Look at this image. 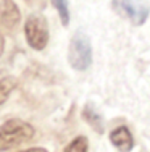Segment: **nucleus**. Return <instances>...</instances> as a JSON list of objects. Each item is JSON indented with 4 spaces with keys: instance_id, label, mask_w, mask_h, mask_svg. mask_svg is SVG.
Segmentation results:
<instances>
[{
    "instance_id": "0eeeda50",
    "label": "nucleus",
    "mask_w": 150,
    "mask_h": 152,
    "mask_svg": "<svg viewBox=\"0 0 150 152\" xmlns=\"http://www.w3.org/2000/svg\"><path fill=\"white\" fill-rule=\"evenodd\" d=\"M16 81L13 79V76H10L7 71H0V104H3L12 91L15 89Z\"/></svg>"
},
{
    "instance_id": "423d86ee",
    "label": "nucleus",
    "mask_w": 150,
    "mask_h": 152,
    "mask_svg": "<svg viewBox=\"0 0 150 152\" xmlns=\"http://www.w3.org/2000/svg\"><path fill=\"white\" fill-rule=\"evenodd\" d=\"M110 141L112 144L120 149L121 152H129L133 151L134 147V139H133V134L131 131L126 128V126H118L116 129H113L112 134H110Z\"/></svg>"
},
{
    "instance_id": "6e6552de",
    "label": "nucleus",
    "mask_w": 150,
    "mask_h": 152,
    "mask_svg": "<svg viewBox=\"0 0 150 152\" xmlns=\"http://www.w3.org/2000/svg\"><path fill=\"white\" fill-rule=\"evenodd\" d=\"M83 117H84V120L87 121L97 133H103V120H102V117H100V115H99L91 105L84 107Z\"/></svg>"
},
{
    "instance_id": "20e7f679",
    "label": "nucleus",
    "mask_w": 150,
    "mask_h": 152,
    "mask_svg": "<svg viewBox=\"0 0 150 152\" xmlns=\"http://www.w3.org/2000/svg\"><path fill=\"white\" fill-rule=\"evenodd\" d=\"M24 34L28 44L34 50H42L49 44V26L45 18L41 15H31L24 24Z\"/></svg>"
},
{
    "instance_id": "9d476101",
    "label": "nucleus",
    "mask_w": 150,
    "mask_h": 152,
    "mask_svg": "<svg viewBox=\"0 0 150 152\" xmlns=\"http://www.w3.org/2000/svg\"><path fill=\"white\" fill-rule=\"evenodd\" d=\"M65 152H87V137L78 136L71 144H68Z\"/></svg>"
},
{
    "instance_id": "f8f14e48",
    "label": "nucleus",
    "mask_w": 150,
    "mask_h": 152,
    "mask_svg": "<svg viewBox=\"0 0 150 152\" xmlns=\"http://www.w3.org/2000/svg\"><path fill=\"white\" fill-rule=\"evenodd\" d=\"M3 44H5V41H3V36L0 34V55L3 53Z\"/></svg>"
},
{
    "instance_id": "39448f33",
    "label": "nucleus",
    "mask_w": 150,
    "mask_h": 152,
    "mask_svg": "<svg viewBox=\"0 0 150 152\" xmlns=\"http://www.w3.org/2000/svg\"><path fill=\"white\" fill-rule=\"evenodd\" d=\"M21 13L13 0H3L0 3V21L7 29H12L20 23Z\"/></svg>"
},
{
    "instance_id": "7ed1b4c3",
    "label": "nucleus",
    "mask_w": 150,
    "mask_h": 152,
    "mask_svg": "<svg viewBox=\"0 0 150 152\" xmlns=\"http://www.w3.org/2000/svg\"><path fill=\"white\" fill-rule=\"evenodd\" d=\"M112 5L120 15L126 16L136 26H142L150 13L147 0H112Z\"/></svg>"
},
{
    "instance_id": "f03ea898",
    "label": "nucleus",
    "mask_w": 150,
    "mask_h": 152,
    "mask_svg": "<svg viewBox=\"0 0 150 152\" xmlns=\"http://www.w3.org/2000/svg\"><path fill=\"white\" fill-rule=\"evenodd\" d=\"M68 61L78 71H84L92 63V44L84 31H78L71 37L68 49Z\"/></svg>"
},
{
    "instance_id": "1a4fd4ad",
    "label": "nucleus",
    "mask_w": 150,
    "mask_h": 152,
    "mask_svg": "<svg viewBox=\"0 0 150 152\" xmlns=\"http://www.w3.org/2000/svg\"><path fill=\"white\" fill-rule=\"evenodd\" d=\"M52 5L55 7L57 12H58L63 26H68V24H70V8H68V0H52Z\"/></svg>"
},
{
    "instance_id": "f257e3e1",
    "label": "nucleus",
    "mask_w": 150,
    "mask_h": 152,
    "mask_svg": "<svg viewBox=\"0 0 150 152\" xmlns=\"http://www.w3.org/2000/svg\"><path fill=\"white\" fill-rule=\"evenodd\" d=\"M34 136V128L23 120H8L0 126V151H8Z\"/></svg>"
},
{
    "instance_id": "9b49d317",
    "label": "nucleus",
    "mask_w": 150,
    "mask_h": 152,
    "mask_svg": "<svg viewBox=\"0 0 150 152\" xmlns=\"http://www.w3.org/2000/svg\"><path fill=\"white\" fill-rule=\"evenodd\" d=\"M23 152H47V151H45V149H42V147H31V149L23 151Z\"/></svg>"
}]
</instances>
